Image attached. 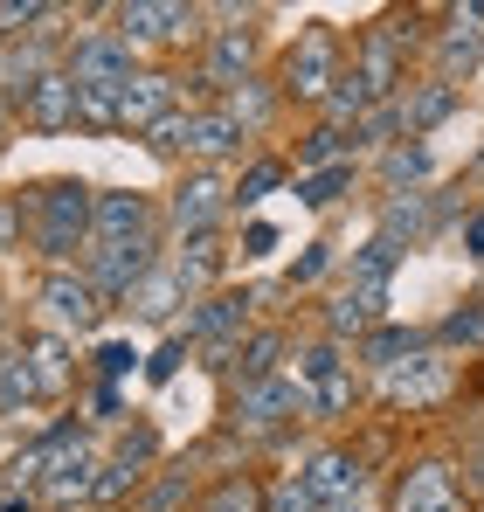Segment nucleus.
Returning <instances> with one entry per match:
<instances>
[{
	"mask_svg": "<svg viewBox=\"0 0 484 512\" xmlns=\"http://www.w3.org/2000/svg\"><path fill=\"white\" fill-rule=\"evenodd\" d=\"M35 312H42V326L63 333V340H97L104 319H111V298H104L83 270H42V284H35Z\"/></svg>",
	"mask_w": 484,
	"mask_h": 512,
	"instance_id": "obj_6",
	"label": "nucleus"
},
{
	"mask_svg": "<svg viewBox=\"0 0 484 512\" xmlns=\"http://www.w3.org/2000/svg\"><path fill=\"white\" fill-rule=\"evenodd\" d=\"M388 512H464V478L450 457H408L388 478Z\"/></svg>",
	"mask_w": 484,
	"mask_h": 512,
	"instance_id": "obj_10",
	"label": "nucleus"
},
{
	"mask_svg": "<svg viewBox=\"0 0 484 512\" xmlns=\"http://www.w3.org/2000/svg\"><path fill=\"white\" fill-rule=\"evenodd\" d=\"M0 512H42V499H35V492H28V485H21V492H14V485H7V499H0Z\"/></svg>",
	"mask_w": 484,
	"mask_h": 512,
	"instance_id": "obj_49",
	"label": "nucleus"
},
{
	"mask_svg": "<svg viewBox=\"0 0 484 512\" xmlns=\"http://www.w3.org/2000/svg\"><path fill=\"white\" fill-rule=\"evenodd\" d=\"M139 236H166L160 201H153V194H139V187H97L90 243H139Z\"/></svg>",
	"mask_w": 484,
	"mask_h": 512,
	"instance_id": "obj_15",
	"label": "nucleus"
},
{
	"mask_svg": "<svg viewBox=\"0 0 484 512\" xmlns=\"http://www.w3.org/2000/svg\"><path fill=\"white\" fill-rule=\"evenodd\" d=\"M429 56H436V84H464L484 63V0H464V7H443V28L429 35Z\"/></svg>",
	"mask_w": 484,
	"mask_h": 512,
	"instance_id": "obj_14",
	"label": "nucleus"
},
{
	"mask_svg": "<svg viewBox=\"0 0 484 512\" xmlns=\"http://www.w3.org/2000/svg\"><path fill=\"white\" fill-rule=\"evenodd\" d=\"M0 340H7V291H0Z\"/></svg>",
	"mask_w": 484,
	"mask_h": 512,
	"instance_id": "obj_51",
	"label": "nucleus"
},
{
	"mask_svg": "<svg viewBox=\"0 0 484 512\" xmlns=\"http://www.w3.org/2000/svg\"><path fill=\"white\" fill-rule=\"evenodd\" d=\"M28 243V229H21V194H0V256H14Z\"/></svg>",
	"mask_w": 484,
	"mask_h": 512,
	"instance_id": "obj_44",
	"label": "nucleus"
},
{
	"mask_svg": "<svg viewBox=\"0 0 484 512\" xmlns=\"http://www.w3.org/2000/svg\"><path fill=\"white\" fill-rule=\"evenodd\" d=\"M236 215V180L222 167H187L166 194V229L173 236H208Z\"/></svg>",
	"mask_w": 484,
	"mask_h": 512,
	"instance_id": "obj_8",
	"label": "nucleus"
},
{
	"mask_svg": "<svg viewBox=\"0 0 484 512\" xmlns=\"http://www.w3.org/2000/svg\"><path fill=\"white\" fill-rule=\"evenodd\" d=\"M180 139H187V111H166L160 125H153V132L139 139V146H146L153 160H180Z\"/></svg>",
	"mask_w": 484,
	"mask_h": 512,
	"instance_id": "obj_41",
	"label": "nucleus"
},
{
	"mask_svg": "<svg viewBox=\"0 0 484 512\" xmlns=\"http://www.w3.org/2000/svg\"><path fill=\"white\" fill-rule=\"evenodd\" d=\"M166 111H180L173 104V70H139L132 84L118 90V132H132V139H146Z\"/></svg>",
	"mask_w": 484,
	"mask_h": 512,
	"instance_id": "obj_22",
	"label": "nucleus"
},
{
	"mask_svg": "<svg viewBox=\"0 0 484 512\" xmlns=\"http://www.w3.org/2000/svg\"><path fill=\"white\" fill-rule=\"evenodd\" d=\"M422 180H429V146L422 139H402V146L381 153V194H422Z\"/></svg>",
	"mask_w": 484,
	"mask_h": 512,
	"instance_id": "obj_32",
	"label": "nucleus"
},
{
	"mask_svg": "<svg viewBox=\"0 0 484 512\" xmlns=\"http://www.w3.org/2000/svg\"><path fill=\"white\" fill-rule=\"evenodd\" d=\"M263 512H319V506H312V492L298 485V471H284L277 485H263Z\"/></svg>",
	"mask_w": 484,
	"mask_h": 512,
	"instance_id": "obj_42",
	"label": "nucleus"
},
{
	"mask_svg": "<svg viewBox=\"0 0 484 512\" xmlns=\"http://www.w3.org/2000/svg\"><path fill=\"white\" fill-rule=\"evenodd\" d=\"M229 28H208V49H201V77L215 90H236L256 77V49H263V35H256V14H242V7H215Z\"/></svg>",
	"mask_w": 484,
	"mask_h": 512,
	"instance_id": "obj_13",
	"label": "nucleus"
},
{
	"mask_svg": "<svg viewBox=\"0 0 484 512\" xmlns=\"http://www.w3.org/2000/svg\"><path fill=\"white\" fill-rule=\"evenodd\" d=\"M180 305H194V298L180 291V277L160 263L153 277H139V284H132V298H125L118 312H125L132 326H160V333H173V326H180Z\"/></svg>",
	"mask_w": 484,
	"mask_h": 512,
	"instance_id": "obj_23",
	"label": "nucleus"
},
{
	"mask_svg": "<svg viewBox=\"0 0 484 512\" xmlns=\"http://www.w3.org/2000/svg\"><path fill=\"white\" fill-rule=\"evenodd\" d=\"M249 312H256V291H236V284H222V291H208V298H194L187 312H180V340L194 346V353H208L201 367H222L229 374V360H236V340L249 333Z\"/></svg>",
	"mask_w": 484,
	"mask_h": 512,
	"instance_id": "obj_5",
	"label": "nucleus"
},
{
	"mask_svg": "<svg viewBox=\"0 0 484 512\" xmlns=\"http://www.w3.org/2000/svg\"><path fill=\"white\" fill-rule=\"evenodd\" d=\"M90 409H97V423H125V388L90 381Z\"/></svg>",
	"mask_w": 484,
	"mask_h": 512,
	"instance_id": "obj_45",
	"label": "nucleus"
},
{
	"mask_svg": "<svg viewBox=\"0 0 484 512\" xmlns=\"http://www.w3.org/2000/svg\"><path fill=\"white\" fill-rule=\"evenodd\" d=\"M42 395H35V374H28V360L7 346L0 353V416H21V409H35Z\"/></svg>",
	"mask_w": 484,
	"mask_h": 512,
	"instance_id": "obj_37",
	"label": "nucleus"
},
{
	"mask_svg": "<svg viewBox=\"0 0 484 512\" xmlns=\"http://www.w3.org/2000/svg\"><path fill=\"white\" fill-rule=\"evenodd\" d=\"M166 270L180 277V291H187V298L222 291V270H229V236H222V229H208V236H180V250L166 256Z\"/></svg>",
	"mask_w": 484,
	"mask_h": 512,
	"instance_id": "obj_21",
	"label": "nucleus"
},
{
	"mask_svg": "<svg viewBox=\"0 0 484 512\" xmlns=\"http://www.w3.org/2000/svg\"><path fill=\"white\" fill-rule=\"evenodd\" d=\"M464 250L484 263V208H478V215H464Z\"/></svg>",
	"mask_w": 484,
	"mask_h": 512,
	"instance_id": "obj_48",
	"label": "nucleus"
},
{
	"mask_svg": "<svg viewBox=\"0 0 484 512\" xmlns=\"http://www.w3.org/2000/svg\"><path fill=\"white\" fill-rule=\"evenodd\" d=\"M339 160H353V132H339V125H312V132H305V146H298V153H291V180H298V173H325V167H339Z\"/></svg>",
	"mask_w": 484,
	"mask_h": 512,
	"instance_id": "obj_31",
	"label": "nucleus"
},
{
	"mask_svg": "<svg viewBox=\"0 0 484 512\" xmlns=\"http://www.w3.org/2000/svg\"><path fill=\"white\" fill-rule=\"evenodd\" d=\"M208 7L194 0H118L111 7V28L132 42V49H180V42H208Z\"/></svg>",
	"mask_w": 484,
	"mask_h": 512,
	"instance_id": "obj_7",
	"label": "nucleus"
},
{
	"mask_svg": "<svg viewBox=\"0 0 484 512\" xmlns=\"http://www.w3.org/2000/svg\"><path fill=\"white\" fill-rule=\"evenodd\" d=\"M14 132H21V118H14V104H7V97H0V153H7V146H14Z\"/></svg>",
	"mask_w": 484,
	"mask_h": 512,
	"instance_id": "obj_50",
	"label": "nucleus"
},
{
	"mask_svg": "<svg viewBox=\"0 0 484 512\" xmlns=\"http://www.w3.org/2000/svg\"><path fill=\"white\" fill-rule=\"evenodd\" d=\"M270 250H277V229L249 215V222H242V263H256V256H270Z\"/></svg>",
	"mask_w": 484,
	"mask_h": 512,
	"instance_id": "obj_46",
	"label": "nucleus"
},
{
	"mask_svg": "<svg viewBox=\"0 0 484 512\" xmlns=\"http://www.w3.org/2000/svg\"><path fill=\"white\" fill-rule=\"evenodd\" d=\"M236 429L242 436H284V429L305 416V395H298V381L291 374H270V381H256V388H236Z\"/></svg>",
	"mask_w": 484,
	"mask_h": 512,
	"instance_id": "obj_16",
	"label": "nucleus"
},
{
	"mask_svg": "<svg viewBox=\"0 0 484 512\" xmlns=\"http://www.w3.org/2000/svg\"><path fill=\"white\" fill-rule=\"evenodd\" d=\"M319 512H367V506H319Z\"/></svg>",
	"mask_w": 484,
	"mask_h": 512,
	"instance_id": "obj_52",
	"label": "nucleus"
},
{
	"mask_svg": "<svg viewBox=\"0 0 484 512\" xmlns=\"http://www.w3.org/2000/svg\"><path fill=\"white\" fill-rule=\"evenodd\" d=\"M284 360H291V333H284V326H249V333L236 340L229 381H236V388H256V381L284 374Z\"/></svg>",
	"mask_w": 484,
	"mask_h": 512,
	"instance_id": "obj_24",
	"label": "nucleus"
},
{
	"mask_svg": "<svg viewBox=\"0 0 484 512\" xmlns=\"http://www.w3.org/2000/svg\"><path fill=\"white\" fill-rule=\"evenodd\" d=\"M381 395H388L395 409H429V402H443V395H450V353H429V346H422L395 374H381Z\"/></svg>",
	"mask_w": 484,
	"mask_h": 512,
	"instance_id": "obj_20",
	"label": "nucleus"
},
{
	"mask_svg": "<svg viewBox=\"0 0 484 512\" xmlns=\"http://www.w3.org/2000/svg\"><path fill=\"white\" fill-rule=\"evenodd\" d=\"M436 340H443V346H464V353L484 346V298H471L464 312H450V319L436 326Z\"/></svg>",
	"mask_w": 484,
	"mask_h": 512,
	"instance_id": "obj_38",
	"label": "nucleus"
},
{
	"mask_svg": "<svg viewBox=\"0 0 484 512\" xmlns=\"http://www.w3.org/2000/svg\"><path fill=\"white\" fill-rule=\"evenodd\" d=\"M21 194V229H28V250L42 256V270H77L90 250V208H97V187L77 173H56V180H35V187H14Z\"/></svg>",
	"mask_w": 484,
	"mask_h": 512,
	"instance_id": "obj_1",
	"label": "nucleus"
},
{
	"mask_svg": "<svg viewBox=\"0 0 484 512\" xmlns=\"http://www.w3.org/2000/svg\"><path fill=\"white\" fill-rule=\"evenodd\" d=\"M402 256H408V250H395L388 236H367V243L353 250V263H346V277H353V291H388V277L402 270Z\"/></svg>",
	"mask_w": 484,
	"mask_h": 512,
	"instance_id": "obj_33",
	"label": "nucleus"
},
{
	"mask_svg": "<svg viewBox=\"0 0 484 512\" xmlns=\"http://www.w3.org/2000/svg\"><path fill=\"white\" fill-rule=\"evenodd\" d=\"M415 21H422V14H381L374 28L353 35V63H346V70L374 90V104H395V97L408 90V56L422 49Z\"/></svg>",
	"mask_w": 484,
	"mask_h": 512,
	"instance_id": "obj_4",
	"label": "nucleus"
},
{
	"mask_svg": "<svg viewBox=\"0 0 484 512\" xmlns=\"http://www.w3.org/2000/svg\"><path fill=\"white\" fill-rule=\"evenodd\" d=\"M457 111V90L436 84V77H415V84L395 97V118H402V139H429L443 118Z\"/></svg>",
	"mask_w": 484,
	"mask_h": 512,
	"instance_id": "obj_25",
	"label": "nucleus"
},
{
	"mask_svg": "<svg viewBox=\"0 0 484 512\" xmlns=\"http://www.w3.org/2000/svg\"><path fill=\"white\" fill-rule=\"evenodd\" d=\"M325 270H332V243H305V256H291V270H284V291H305V284H319Z\"/></svg>",
	"mask_w": 484,
	"mask_h": 512,
	"instance_id": "obj_40",
	"label": "nucleus"
},
{
	"mask_svg": "<svg viewBox=\"0 0 484 512\" xmlns=\"http://www.w3.org/2000/svg\"><path fill=\"white\" fill-rule=\"evenodd\" d=\"M14 118H21L28 132H49V139H56V132H77V84H70V70L56 63L49 77H35L28 97L14 104Z\"/></svg>",
	"mask_w": 484,
	"mask_h": 512,
	"instance_id": "obj_19",
	"label": "nucleus"
},
{
	"mask_svg": "<svg viewBox=\"0 0 484 512\" xmlns=\"http://www.w3.org/2000/svg\"><path fill=\"white\" fill-rule=\"evenodd\" d=\"M284 374L298 381V395H305V416L312 423H346L353 409H360V381H353V360H346V346L339 340H305L291 360H284Z\"/></svg>",
	"mask_w": 484,
	"mask_h": 512,
	"instance_id": "obj_2",
	"label": "nucleus"
},
{
	"mask_svg": "<svg viewBox=\"0 0 484 512\" xmlns=\"http://www.w3.org/2000/svg\"><path fill=\"white\" fill-rule=\"evenodd\" d=\"M429 229H436V222H429V194H388V201H381V229H374V236H388L395 250H415Z\"/></svg>",
	"mask_w": 484,
	"mask_h": 512,
	"instance_id": "obj_26",
	"label": "nucleus"
},
{
	"mask_svg": "<svg viewBox=\"0 0 484 512\" xmlns=\"http://www.w3.org/2000/svg\"><path fill=\"white\" fill-rule=\"evenodd\" d=\"M139 360H146V353H139L132 340H97V346H90V381H111V388H125V381L139 374Z\"/></svg>",
	"mask_w": 484,
	"mask_h": 512,
	"instance_id": "obj_36",
	"label": "nucleus"
},
{
	"mask_svg": "<svg viewBox=\"0 0 484 512\" xmlns=\"http://www.w3.org/2000/svg\"><path fill=\"white\" fill-rule=\"evenodd\" d=\"M187 353H194V346L180 340V333H166V340H160V353H153V360H146V367H139V374H146V381H153V388H166V381H173V374H180V360H187Z\"/></svg>",
	"mask_w": 484,
	"mask_h": 512,
	"instance_id": "obj_43",
	"label": "nucleus"
},
{
	"mask_svg": "<svg viewBox=\"0 0 484 512\" xmlns=\"http://www.w3.org/2000/svg\"><path fill=\"white\" fill-rule=\"evenodd\" d=\"M77 125L83 132H118V90H77Z\"/></svg>",
	"mask_w": 484,
	"mask_h": 512,
	"instance_id": "obj_39",
	"label": "nucleus"
},
{
	"mask_svg": "<svg viewBox=\"0 0 484 512\" xmlns=\"http://www.w3.org/2000/svg\"><path fill=\"white\" fill-rule=\"evenodd\" d=\"M339 77H346V42H339V28H332V21H305V28L291 35L284 63H277V97L319 111Z\"/></svg>",
	"mask_w": 484,
	"mask_h": 512,
	"instance_id": "obj_3",
	"label": "nucleus"
},
{
	"mask_svg": "<svg viewBox=\"0 0 484 512\" xmlns=\"http://www.w3.org/2000/svg\"><path fill=\"white\" fill-rule=\"evenodd\" d=\"M14 353L28 360L42 402H70V395H77V340H63V333H49V326H28V333L14 340Z\"/></svg>",
	"mask_w": 484,
	"mask_h": 512,
	"instance_id": "obj_17",
	"label": "nucleus"
},
{
	"mask_svg": "<svg viewBox=\"0 0 484 512\" xmlns=\"http://www.w3.org/2000/svg\"><path fill=\"white\" fill-rule=\"evenodd\" d=\"M160 263H166L160 236H139V243H90L77 270L104 291V298H111V312H118V305L132 298V284H139V277H153Z\"/></svg>",
	"mask_w": 484,
	"mask_h": 512,
	"instance_id": "obj_11",
	"label": "nucleus"
},
{
	"mask_svg": "<svg viewBox=\"0 0 484 512\" xmlns=\"http://www.w3.org/2000/svg\"><path fill=\"white\" fill-rule=\"evenodd\" d=\"M194 512H263V478L256 471H222L215 485L194 492Z\"/></svg>",
	"mask_w": 484,
	"mask_h": 512,
	"instance_id": "obj_28",
	"label": "nucleus"
},
{
	"mask_svg": "<svg viewBox=\"0 0 484 512\" xmlns=\"http://www.w3.org/2000/svg\"><path fill=\"white\" fill-rule=\"evenodd\" d=\"M277 187H291V160H277V153H256L249 167L236 173V215H256Z\"/></svg>",
	"mask_w": 484,
	"mask_h": 512,
	"instance_id": "obj_30",
	"label": "nucleus"
},
{
	"mask_svg": "<svg viewBox=\"0 0 484 512\" xmlns=\"http://www.w3.org/2000/svg\"><path fill=\"white\" fill-rule=\"evenodd\" d=\"M478 180H484V153H478Z\"/></svg>",
	"mask_w": 484,
	"mask_h": 512,
	"instance_id": "obj_53",
	"label": "nucleus"
},
{
	"mask_svg": "<svg viewBox=\"0 0 484 512\" xmlns=\"http://www.w3.org/2000/svg\"><path fill=\"white\" fill-rule=\"evenodd\" d=\"M277 104H284V97H277V90H263V77H249V84L222 90V111H229V118H236L242 132H249V139H256V125H263V118H270V111H277Z\"/></svg>",
	"mask_w": 484,
	"mask_h": 512,
	"instance_id": "obj_35",
	"label": "nucleus"
},
{
	"mask_svg": "<svg viewBox=\"0 0 484 512\" xmlns=\"http://www.w3.org/2000/svg\"><path fill=\"white\" fill-rule=\"evenodd\" d=\"M464 485H478V492H484V436L464 450Z\"/></svg>",
	"mask_w": 484,
	"mask_h": 512,
	"instance_id": "obj_47",
	"label": "nucleus"
},
{
	"mask_svg": "<svg viewBox=\"0 0 484 512\" xmlns=\"http://www.w3.org/2000/svg\"><path fill=\"white\" fill-rule=\"evenodd\" d=\"M429 346V333H415V326H374L367 340H360V367H374V374H395L402 360H415Z\"/></svg>",
	"mask_w": 484,
	"mask_h": 512,
	"instance_id": "obj_27",
	"label": "nucleus"
},
{
	"mask_svg": "<svg viewBox=\"0 0 484 512\" xmlns=\"http://www.w3.org/2000/svg\"><path fill=\"white\" fill-rule=\"evenodd\" d=\"M360 187V160H339V167H325V173H298L291 180V194L312 208V215H325V208H339L346 194Z\"/></svg>",
	"mask_w": 484,
	"mask_h": 512,
	"instance_id": "obj_29",
	"label": "nucleus"
},
{
	"mask_svg": "<svg viewBox=\"0 0 484 512\" xmlns=\"http://www.w3.org/2000/svg\"><path fill=\"white\" fill-rule=\"evenodd\" d=\"M63 70H70L77 90H125L146 63H139V49L118 28H83V35L63 42Z\"/></svg>",
	"mask_w": 484,
	"mask_h": 512,
	"instance_id": "obj_9",
	"label": "nucleus"
},
{
	"mask_svg": "<svg viewBox=\"0 0 484 512\" xmlns=\"http://www.w3.org/2000/svg\"><path fill=\"white\" fill-rule=\"evenodd\" d=\"M367 111H374V90L360 84L353 70H346V77L332 84V97H325V104H319V118H325V125H339V132H353V125H360Z\"/></svg>",
	"mask_w": 484,
	"mask_h": 512,
	"instance_id": "obj_34",
	"label": "nucleus"
},
{
	"mask_svg": "<svg viewBox=\"0 0 484 512\" xmlns=\"http://www.w3.org/2000/svg\"><path fill=\"white\" fill-rule=\"evenodd\" d=\"M367 478H374L367 471V450H353V443H319L298 464V485L312 492V506H360Z\"/></svg>",
	"mask_w": 484,
	"mask_h": 512,
	"instance_id": "obj_12",
	"label": "nucleus"
},
{
	"mask_svg": "<svg viewBox=\"0 0 484 512\" xmlns=\"http://www.w3.org/2000/svg\"><path fill=\"white\" fill-rule=\"evenodd\" d=\"M249 153V132L215 104V111H187V139H180V160L187 167H229Z\"/></svg>",
	"mask_w": 484,
	"mask_h": 512,
	"instance_id": "obj_18",
	"label": "nucleus"
}]
</instances>
